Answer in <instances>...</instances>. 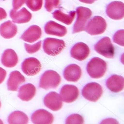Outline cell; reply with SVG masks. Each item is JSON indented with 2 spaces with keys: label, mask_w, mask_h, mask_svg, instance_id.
<instances>
[{
  "label": "cell",
  "mask_w": 124,
  "mask_h": 124,
  "mask_svg": "<svg viewBox=\"0 0 124 124\" xmlns=\"http://www.w3.org/2000/svg\"><path fill=\"white\" fill-rule=\"evenodd\" d=\"M107 69V64L103 60L98 57L93 58L88 63L86 70L91 78L100 79L106 73Z\"/></svg>",
  "instance_id": "cell-1"
},
{
  "label": "cell",
  "mask_w": 124,
  "mask_h": 124,
  "mask_svg": "<svg viewBox=\"0 0 124 124\" xmlns=\"http://www.w3.org/2000/svg\"><path fill=\"white\" fill-rule=\"evenodd\" d=\"M61 82V77L56 72L48 70L41 76L39 87L45 90L56 88Z\"/></svg>",
  "instance_id": "cell-2"
},
{
  "label": "cell",
  "mask_w": 124,
  "mask_h": 124,
  "mask_svg": "<svg viewBox=\"0 0 124 124\" xmlns=\"http://www.w3.org/2000/svg\"><path fill=\"white\" fill-rule=\"evenodd\" d=\"M76 13L77 18L73 25V34L85 31L86 24L92 16V12L90 9L83 7H78Z\"/></svg>",
  "instance_id": "cell-3"
},
{
  "label": "cell",
  "mask_w": 124,
  "mask_h": 124,
  "mask_svg": "<svg viewBox=\"0 0 124 124\" xmlns=\"http://www.w3.org/2000/svg\"><path fill=\"white\" fill-rule=\"evenodd\" d=\"M66 47V44L62 39L47 38L44 39L43 48L46 53L53 56L58 55Z\"/></svg>",
  "instance_id": "cell-4"
},
{
  "label": "cell",
  "mask_w": 124,
  "mask_h": 124,
  "mask_svg": "<svg viewBox=\"0 0 124 124\" xmlns=\"http://www.w3.org/2000/svg\"><path fill=\"white\" fill-rule=\"evenodd\" d=\"M107 24L103 17L96 16L93 18L85 26V31L91 35L103 34L107 29Z\"/></svg>",
  "instance_id": "cell-5"
},
{
  "label": "cell",
  "mask_w": 124,
  "mask_h": 124,
  "mask_svg": "<svg viewBox=\"0 0 124 124\" xmlns=\"http://www.w3.org/2000/svg\"><path fill=\"white\" fill-rule=\"evenodd\" d=\"M103 89L101 86L96 82L87 84L82 90V94L87 100L92 102L97 101L101 97Z\"/></svg>",
  "instance_id": "cell-6"
},
{
  "label": "cell",
  "mask_w": 124,
  "mask_h": 124,
  "mask_svg": "<svg viewBox=\"0 0 124 124\" xmlns=\"http://www.w3.org/2000/svg\"><path fill=\"white\" fill-rule=\"evenodd\" d=\"M94 50L98 54L107 58L112 59L114 56V47L108 37L100 39L94 46Z\"/></svg>",
  "instance_id": "cell-7"
},
{
  "label": "cell",
  "mask_w": 124,
  "mask_h": 124,
  "mask_svg": "<svg viewBox=\"0 0 124 124\" xmlns=\"http://www.w3.org/2000/svg\"><path fill=\"white\" fill-rule=\"evenodd\" d=\"M23 72L28 76H34L39 73L41 69V64L35 58L30 57L24 60L22 65Z\"/></svg>",
  "instance_id": "cell-8"
},
{
  "label": "cell",
  "mask_w": 124,
  "mask_h": 124,
  "mask_svg": "<svg viewBox=\"0 0 124 124\" xmlns=\"http://www.w3.org/2000/svg\"><path fill=\"white\" fill-rule=\"evenodd\" d=\"M106 13L108 17L113 20L122 19L124 17V3L118 1L111 2L107 5Z\"/></svg>",
  "instance_id": "cell-9"
},
{
  "label": "cell",
  "mask_w": 124,
  "mask_h": 124,
  "mask_svg": "<svg viewBox=\"0 0 124 124\" xmlns=\"http://www.w3.org/2000/svg\"><path fill=\"white\" fill-rule=\"evenodd\" d=\"M44 104L46 107L53 111L60 110L63 105L61 96L55 92H50L46 95Z\"/></svg>",
  "instance_id": "cell-10"
},
{
  "label": "cell",
  "mask_w": 124,
  "mask_h": 124,
  "mask_svg": "<svg viewBox=\"0 0 124 124\" xmlns=\"http://www.w3.org/2000/svg\"><path fill=\"white\" fill-rule=\"evenodd\" d=\"M60 94L63 101L68 103H72L78 99L79 89L74 85H66L61 88Z\"/></svg>",
  "instance_id": "cell-11"
},
{
  "label": "cell",
  "mask_w": 124,
  "mask_h": 124,
  "mask_svg": "<svg viewBox=\"0 0 124 124\" xmlns=\"http://www.w3.org/2000/svg\"><path fill=\"white\" fill-rule=\"evenodd\" d=\"M53 114L44 109H39L34 112L31 116L32 122L35 124H51L54 122Z\"/></svg>",
  "instance_id": "cell-12"
},
{
  "label": "cell",
  "mask_w": 124,
  "mask_h": 124,
  "mask_svg": "<svg viewBox=\"0 0 124 124\" xmlns=\"http://www.w3.org/2000/svg\"><path fill=\"white\" fill-rule=\"evenodd\" d=\"M71 55L74 59L82 61L86 59L90 54L88 46L83 42H79L75 44L71 48Z\"/></svg>",
  "instance_id": "cell-13"
},
{
  "label": "cell",
  "mask_w": 124,
  "mask_h": 124,
  "mask_svg": "<svg viewBox=\"0 0 124 124\" xmlns=\"http://www.w3.org/2000/svg\"><path fill=\"white\" fill-rule=\"evenodd\" d=\"M82 74L80 67L76 64H71L64 71V77L68 81L76 82L80 78Z\"/></svg>",
  "instance_id": "cell-14"
},
{
  "label": "cell",
  "mask_w": 124,
  "mask_h": 124,
  "mask_svg": "<svg viewBox=\"0 0 124 124\" xmlns=\"http://www.w3.org/2000/svg\"><path fill=\"white\" fill-rule=\"evenodd\" d=\"M10 16L14 23L23 24L29 22L32 17V15L25 8H23L19 11L12 9L10 12Z\"/></svg>",
  "instance_id": "cell-15"
},
{
  "label": "cell",
  "mask_w": 124,
  "mask_h": 124,
  "mask_svg": "<svg viewBox=\"0 0 124 124\" xmlns=\"http://www.w3.org/2000/svg\"><path fill=\"white\" fill-rule=\"evenodd\" d=\"M42 34L41 29L38 26L32 25L26 30L21 37L25 41L33 43L40 38Z\"/></svg>",
  "instance_id": "cell-16"
},
{
  "label": "cell",
  "mask_w": 124,
  "mask_h": 124,
  "mask_svg": "<svg viewBox=\"0 0 124 124\" xmlns=\"http://www.w3.org/2000/svg\"><path fill=\"white\" fill-rule=\"evenodd\" d=\"M44 29L46 34L59 37H63L67 33L65 27L52 21L46 23Z\"/></svg>",
  "instance_id": "cell-17"
},
{
  "label": "cell",
  "mask_w": 124,
  "mask_h": 124,
  "mask_svg": "<svg viewBox=\"0 0 124 124\" xmlns=\"http://www.w3.org/2000/svg\"><path fill=\"white\" fill-rule=\"evenodd\" d=\"M123 77L118 75H112L107 79L106 85L108 89L113 93H118L124 89Z\"/></svg>",
  "instance_id": "cell-18"
},
{
  "label": "cell",
  "mask_w": 124,
  "mask_h": 124,
  "mask_svg": "<svg viewBox=\"0 0 124 124\" xmlns=\"http://www.w3.org/2000/svg\"><path fill=\"white\" fill-rule=\"evenodd\" d=\"M25 82L24 76L18 71H14L10 73L8 80V88L9 91H16L19 85Z\"/></svg>",
  "instance_id": "cell-19"
},
{
  "label": "cell",
  "mask_w": 124,
  "mask_h": 124,
  "mask_svg": "<svg viewBox=\"0 0 124 124\" xmlns=\"http://www.w3.org/2000/svg\"><path fill=\"white\" fill-rule=\"evenodd\" d=\"M1 62L2 65L7 68L15 67L18 62L16 53L12 49H6L2 54Z\"/></svg>",
  "instance_id": "cell-20"
},
{
  "label": "cell",
  "mask_w": 124,
  "mask_h": 124,
  "mask_svg": "<svg viewBox=\"0 0 124 124\" xmlns=\"http://www.w3.org/2000/svg\"><path fill=\"white\" fill-rule=\"evenodd\" d=\"M36 91V87L34 85L27 84L20 88L18 96L23 101H29L35 96Z\"/></svg>",
  "instance_id": "cell-21"
},
{
  "label": "cell",
  "mask_w": 124,
  "mask_h": 124,
  "mask_svg": "<svg viewBox=\"0 0 124 124\" xmlns=\"http://www.w3.org/2000/svg\"><path fill=\"white\" fill-rule=\"evenodd\" d=\"M17 33V26L10 21L6 22L0 26V34L5 39L12 38Z\"/></svg>",
  "instance_id": "cell-22"
},
{
  "label": "cell",
  "mask_w": 124,
  "mask_h": 124,
  "mask_svg": "<svg viewBox=\"0 0 124 124\" xmlns=\"http://www.w3.org/2000/svg\"><path fill=\"white\" fill-rule=\"evenodd\" d=\"M53 17L57 20L69 25L73 23L75 16V11H72L69 13H64L62 9H58L53 13Z\"/></svg>",
  "instance_id": "cell-23"
},
{
  "label": "cell",
  "mask_w": 124,
  "mask_h": 124,
  "mask_svg": "<svg viewBox=\"0 0 124 124\" xmlns=\"http://www.w3.org/2000/svg\"><path fill=\"white\" fill-rule=\"evenodd\" d=\"M8 120L9 124H28V118L25 113L17 111L13 112L9 115Z\"/></svg>",
  "instance_id": "cell-24"
},
{
  "label": "cell",
  "mask_w": 124,
  "mask_h": 124,
  "mask_svg": "<svg viewBox=\"0 0 124 124\" xmlns=\"http://www.w3.org/2000/svg\"><path fill=\"white\" fill-rule=\"evenodd\" d=\"M43 4V0H26V5L33 11L39 10Z\"/></svg>",
  "instance_id": "cell-25"
},
{
  "label": "cell",
  "mask_w": 124,
  "mask_h": 124,
  "mask_svg": "<svg viewBox=\"0 0 124 124\" xmlns=\"http://www.w3.org/2000/svg\"><path fill=\"white\" fill-rule=\"evenodd\" d=\"M84 118L78 114H73L66 119V124H82L84 123Z\"/></svg>",
  "instance_id": "cell-26"
},
{
  "label": "cell",
  "mask_w": 124,
  "mask_h": 124,
  "mask_svg": "<svg viewBox=\"0 0 124 124\" xmlns=\"http://www.w3.org/2000/svg\"><path fill=\"white\" fill-rule=\"evenodd\" d=\"M113 42L119 45L124 46V30H119L114 34L113 37Z\"/></svg>",
  "instance_id": "cell-27"
},
{
  "label": "cell",
  "mask_w": 124,
  "mask_h": 124,
  "mask_svg": "<svg viewBox=\"0 0 124 124\" xmlns=\"http://www.w3.org/2000/svg\"><path fill=\"white\" fill-rule=\"evenodd\" d=\"M41 44V40H40L39 42H37L36 43L34 44V45H29L27 43H24L26 50L28 54H34L39 51L40 48Z\"/></svg>",
  "instance_id": "cell-28"
},
{
  "label": "cell",
  "mask_w": 124,
  "mask_h": 124,
  "mask_svg": "<svg viewBox=\"0 0 124 124\" xmlns=\"http://www.w3.org/2000/svg\"><path fill=\"white\" fill-rule=\"evenodd\" d=\"M60 0H45V8L47 11L50 12L59 6Z\"/></svg>",
  "instance_id": "cell-29"
},
{
  "label": "cell",
  "mask_w": 124,
  "mask_h": 124,
  "mask_svg": "<svg viewBox=\"0 0 124 124\" xmlns=\"http://www.w3.org/2000/svg\"><path fill=\"white\" fill-rule=\"evenodd\" d=\"M26 0H13V7L14 10H17L24 5Z\"/></svg>",
  "instance_id": "cell-30"
},
{
  "label": "cell",
  "mask_w": 124,
  "mask_h": 124,
  "mask_svg": "<svg viewBox=\"0 0 124 124\" xmlns=\"http://www.w3.org/2000/svg\"><path fill=\"white\" fill-rule=\"evenodd\" d=\"M7 72L3 68L0 67V84H1L6 78Z\"/></svg>",
  "instance_id": "cell-31"
},
{
  "label": "cell",
  "mask_w": 124,
  "mask_h": 124,
  "mask_svg": "<svg viewBox=\"0 0 124 124\" xmlns=\"http://www.w3.org/2000/svg\"><path fill=\"white\" fill-rule=\"evenodd\" d=\"M101 124H118V122L115 119L107 118L103 121Z\"/></svg>",
  "instance_id": "cell-32"
},
{
  "label": "cell",
  "mask_w": 124,
  "mask_h": 124,
  "mask_svg": "<svg viewBox=\"0 0 124 124\" xmlns=\"http://www.w3.org/2000/svg\"><path fill=\"white\" fill-rule=\"evenodd\" d=\"M7 16L6 11L2 8H0V21L5 19Z\"/></svg>",
  "instance_id": "cell-33"
},
{
  "label": "cell",
  "mask_w": 124,
  "mask_h": 124,
  "mask_svg": "<svg viewBox=\"0 0 124 124\" xmlns=\"http://www.w3.org/2000/svg\"><path fill=\"white\" fill-rule=\"evenodd\" d=\"M80 2L86 3V4H92L94 3L97 0H79Z\"/></svg>",
  "instance_id": "cell-34"
},
{
  "label": "cell",
  "mask_w": 124,
  "mask_h": 124,
  "mask_svg": "<svg viewBox=\"0 0 124 124\" xmlns=\"http://www.w3.org/2000/svg\"><path fill=\"white\" fill-rule=\"evenodd\" d=\"M0 124H3V122H2V121L1 119H0Z\"/></svg>",
  "instance_id": "cell-35"
},
{
  "label": "cell",
  "mask_w": 124,
  "mask_h": 124,
  "mask_svg": "<svg viewBox=\"0 0 124 124\" xmlns=\"http://www.w3.org/2000/svg\"><path fill=\"white\" fill-rule=\"evenodd\" d=\"M0 107H1V103H0Z\"/></svg>",
  "instance_id": "cell-36"
}]
</instances>
